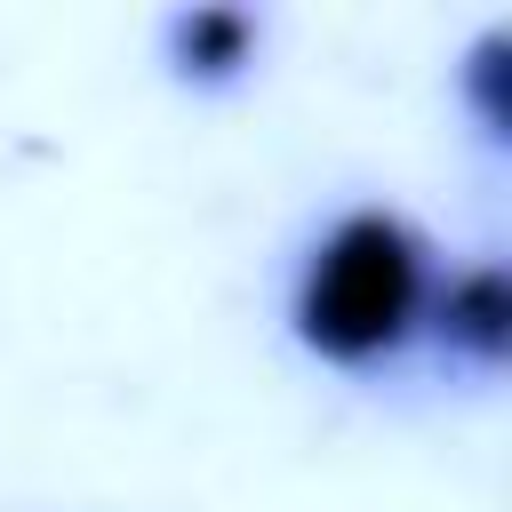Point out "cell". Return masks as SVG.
<instances>
[{"label":"cell","mask_w":512,"mask_h":512,"mask_svg":"<svg viewBox=\"0 0 512 512\" xmlns=\"http://www.w3.org/2000/svg\"><path fill=\"white\" fill-rule=\"evenodd\" d=\"M440 272H448L440 240L408 208L352 200L296 248L280 320L304 360H320L336 376H392L432 336Z\"/></svg>","instance_id":"obj_1"},{"label":"cell","mask_w":512,"mask_h":512,"mask_svg":"<svg viewBox=\"0 0 512 512\" xmlns=\"http://www.w3.org/2000/svg\"><path fill=\"white\" fill-rule=\"evenodd\" d=\"M424 352L464 368V376H496L504 368V352H512V272L496 256H448Z\"/></svg>","instance_id":"obj_2"},{"label":"cell","mask_w":512,"mask_h":512,"mask_svg":"<svg viewBox=\"0 0 512 512\" xmlns=\"http://www.w3.org/2000/svg\"><path fill=\"white\" fill-rule=\"evenodd\" d=\"M256 48H264V24H256L248 8H184V16L168 24V64H176V80H192V88L240 80V72L256 64Z\"/></svg>","instance_id":"obj_3"}]
</instances>
